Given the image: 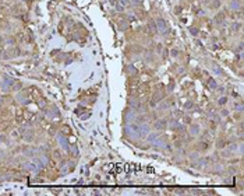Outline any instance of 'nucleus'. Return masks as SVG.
I'll use <instances>...</instances> for the list:
<instances>
[{"label":"nucleus","instance_id":"1","mask_svg":"<svg viewBox=\"0 0 244 196\" xmlns=\"http://www.w3.org/2000/svg\"><path fill=\"white\" fill-rule=\"evenodd\" d=\"M155 127H158V129H163V127H165V125H163V120L155 122Z\"/></svg>","mask_w":244,"mask_h":196},{"label":"nucleus","instance_id":"2","mask_svg":"<svg viewBox=\"0 0 244 196\" xmlns=\"http://www.w3.org/2000/svg\"><path fill=\"white\" fill-rule=\"evenodd\" d=\"M200 147H198V149H200V150H208V146H207V143H200Z\"/></svg>","mask_w":244,"mask_h":196},{"label":"nucleus","instance_id":"3","mask_svg":"<svg viewBox=\"0 0 244 196\" xmlns=\"http://www.w3.org/2000/svg\"><path fill=\"white\" fill-rule=\"evenodd\" d=\"M226 102H227V98H226V97H222V98L219 100V104H220V105H225Z\"/></svg>","mask_w":244,"mask_h":196},{"label":"nucleus","instance_id":"4","mask_svg":"<svg viewBox=\"0 0 244 196\" xmlns=\"http://www.w3.org/2000/svg\"><path fill=\"white\" fill-rule=\"evenodd\" d=\"M133 1H134V3H137V4H141V3H142V0H133Z\"/></svg>","mask_w":244,"mask_h":196},{"label":"nucleus","instance_id":"5","mask_svg":"<svg viewBox=\"0 0 244 196\" xmlns=\"http://www.w3.org/2000/svg\"><path fill=\"white\" fill-rule=\"evenodd\" d=\"M110 3H112V4H116V0H110Z\"/></svg>","mask_w":244,"mask_h":196},{"label":"nucleus","instance_id":"6","mask_svg":"<svg viewBox=\"0 0 244 196\" xmlns=\"http://www.w3.org/2000/svg\"><path fill=\"white\" fill-rule=\"evenodd\" d=\"M1 53H3V48H0V55H1Z\"/></svg>","mask_w":244,"mask_h":196}]
</instances>
